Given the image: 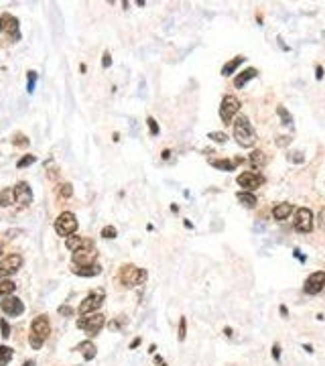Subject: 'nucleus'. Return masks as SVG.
Segmentation results:
<instances>
[{
  "label": "nucleus",
  "instance_id": "f257e3e1",
  "mask_svg": "<svg viewBox=\"0 0 325 366\" xmlns=\"http://www.w3.org/2000/svg\"><path fill=\"white\" fill-rule=\"evenodd\" d=\"M51 334V324H49V318L47 316H39L33 320L31 324V336H28V344H31L33 350H41L43 344L47 342Z\"/></svg>",
  "mask_w": 325,
  "mask_h": 366
},
{
  "label": "nucleus",
  "instance_id": "f03ea898",
  "mask_svg": "<svg viewBox=\"0 0 325 366\" xmlns=\"http://www.w3.org/2000/svg\"><path fill=\"white\" fill-rule=\"evenodd\" d=\"M234 138L240 146L244 148H250L254 142H256V134H254V128L250 124V120L246 116H240L238 120L234 122Z\"/></svg>",
  "mask_w": 325,
  "mask_h": 366
},
{
  "label": "nucleus",
  "instance_id": "7ed1b4c3",
  "mask_svg": "<svg viewBox=\"0 0 325 366\" xmlns=\"http://www.w3.org/2000/svg\"><path fill=\"white\" fill-rule=\"evenodd\" d=\"M146 281V270L138 268L134 264H124L120 268V283L124 287H138Z\"/></svg>",
  "mask_w": 325,
  "mask_h": 366
},
{
  "label": "nucleus",
  "instance_id": "20e7f679",
  "mask_svg": "<svg viewBox=\"0 0 325 366\" xmlns=\"http://www.w3.org/2000/svg\"><path fill=\"white\" fill-rule=\"evenodd\" d=\"M77 226H79V222L75 218V214H71V212H61L55 220V232L63 238H69L73 232H77Z\"/></svg>",
  "mask_w": 325,
  "mask_h": 366
},
{
  "label": "nucleus",
  "instance_id": "39448f33",
  "mask_svg": "<svg viewBox=\"0 0 325 366\" xmlns=\"http://www.w3.org/2000/svg\"><path fill=\"white\" fill-rule=\"evenodd\" d=\"M106 326V318L102 314H90V316H81V320H77V328L83 330L87 336H98L100 330Z\"/></svg>",
  "mask_w": 325,
  "mask_h": 366
},
{
  "label": "nucleus",
  "instance_id": "423d86ee",
  "mask_svg": "<svg viewBox=\"0 0 325 366\" xmlns=\"http://www.w3.org/2000/svg\"><path fill=\"white\" fill-rule=\"evenodd\" d=\"M104 297H106V293L102 291V289H98V291H92L90 295H87L81 303H79V316H90V314H98V310L102 308V303H104Z\"/></svg>",
  "mask_w": 325,
  "mask_h": 366
},
{
  "label": "nucleus",
  "instance_id": "0eeeda50",
  "mask_svg": "<svg viewBox=\"0 0 325 366\" xmlns=\"http://www.w3.org/2000/svg\"><path fill=\"white\" fill-rule=\"evenodd\" d=\"M96 256H98V252H96L94 242L87 240L81 248H77V250L73 252V266H87V264H94V262H96Z\"/></svg>",
  "mask_w": 325,
  "mask_h": 366
},
{
  "label": "nucleus",
  "instance_id": "6e6552de",
  "mask_svg": "<svg viewBox=\"0 0 325 366\" xmlns=\"http://www.w3.org/2000/svg\"><path fill=\"white\" fill-rule=\"evenodd\" d=\"M293 226L297 232L301 234H309L313 230V214L309 208H299L297 214H295V220H293Z\"/></svg>",
  "mask_w": 325,
  "mask_h": 366
},
{
  "label": "nucleus",
  "instance_id": "1a4fd4ad",
  "mask_svg": "<svg viewBox=\"0 0 325 366\" xmlns=\"http://www.w3.org/2000/svg\"><path fill=\"white\" fill-rule=\"evenodd\" d=\"M20 266H22V256L20 254L6 256L2 262H0V281H4L8 277H12V274H16Z\"/></svg>",
  "mask_w": 325,
  "mask_h": 366
},
{
  "label": "nucleus",
  "instance_id": "9d476101",
  "mask_svg": "<svg viewBox=\"0 0 325 366\" xmlns=\"http://www.w3.org/2000/svg\"><path fill=\"white\" fill-rule=\"evenodd\" d=\"M236 183L244 190V192H254V190H258L262 183H264V177L262 175H258V173H250V171H246V173H240L238 177H236Z\"/></svg>",
  "mask_w": 325,
  "mask_h": 366
},
{
  "label": "nucleus",
  "instance_id": "9b49d317",
  "mask_svg": "<svg viewBox=\"0 0 325 366\" xmlns=\"http://www.w3.org/2000/svg\"><path fill=\"white\" fill-rule=\"evenodd\" d=\"M240 110V100L236 98V96H226L224 100H222V106H220V118H222V122H232V118L236 116V112Z\"/></svg>",
  "mask_w": 325,
  "mask_h": 366
},
{
  "label": "nucleus",
  "instance_id": "f8f14e48",
  "mask_svg": "<svg viewBox=\"0 0 325 366\" xmlns=\"http://www.w3.org/2000/svg\"><path fill=\"white\" fill-rule=\"evenodd\" d=\"M0 310H2V314L8 316V318H18V316L24 314V305L18 297L8 295V297H4L2 301H0Z\"/></svg>",
  "mask_w": 325,
  "mask_h": 366
},
{
  "label": "nucleus",
  "instance_id": "ddd939ff",
  "mask_svg": "<svg viewBox=\"0 0 325 366\" xmlns=\"http://www.w3.org/2000/svg\"><path fill=\"white\" fill-rule=\"evenodd\" d=\"M323 289H325V272H323V270L313 272V274H309V277L305 279L303 291H305L307 295H317V293H321Z\"/></svg>",
  "mask_w": 325,
  "mask_h": 366
},
{
  "label": "nucleus",
  "instance_id": "4468645a",
  "mask_svg": "<svg viewBox=\"0 0 325 366\" xmlns=\"http://www.w3.org/2000/svg\"><path fill=\"white\" fill-rule=\"evenodd\" d=\"M12 194H14V204L16 206H28L33 202V190L28 188V183L26 181H18L16 186L12 188Z\"/></svg>",
  "mask_w": 325,
  "mask_h": 366
},
{
  "label": "nucleus",
  "instance_id": "2eb2a0df",
  "mask_svg": "<svg viewBox=\"0 0 325 366\" xmlns=\"http://www.w3.org/2000/svg\"><path fill=\"white\" fill-rule=\"evenodd\" d=\"M2 22H4V30L10 35V39H20V33H18V20H16L12 14H4V16H2Z\"/></svg>",
  "mask_w": 325,
  "mask_h": 366
},
{
  "label": "nucleus",
  "instance_id": "dca6fc26",
  "mask_svg": "<svg viewBox=\"0 0 325 366\" xmlns=\"http://www.w3.org/2000/svg\"><path fill=\"white\" fill-rule=\"evenodd\" d=\"M100 272H102V266L98 262L87 264V266H73V274H77V277H96Z\"/></svg>",
  "mask_w": 325,
  "mask_h": 366
},
{
  "label": "nucleus",
  "instance_id": "f3484780",
  "mask_svg": "<svg viewBox=\"0 0 325 366\" xmlns=\"http://www.w3.org/2000/svg\"><path fill=\"white\" fill-rule=\"evenodd\" d=\"M293 214V206L291 204H277L275 208H273V218L275 220H287L289 216Z\"/></svg>",
  "mask_w": 325,
  "mask_h": 366
},
{
  "label": "nucleus",
  "instance_id": "a211bd4d",
  "mask_svg": "<svg viewBox=\"0 0 325 366\" xmlns=\"http://www.w3.org/2000/svg\"><path fill=\"white\" fill-rule=\"evenodd\" d=\"M256 76H258V72H256L254 68H248V70H244V72H242L238 78L234 80V86H236V88H244V86H246L250 80H254Z\"/></svg>",
  "mask_w": 325,
  "mask_h": 366
},
{
  "label": "nucleus",
  "instance_id": "6ab92c4d",
  "mask_svg": "<svg viewBox=\"0 0 325 366\" xmlns=\"http://www.w3.org/2000/svg\"><path fill=\"white\" fill-rule=\"evenodd\" d=\"M75 350H77V352H81L85 360H94V358H96V354H98V348L94 346V342H81Z\"/></svg>",
  "mask_w": 325,
  "mask_h": 366
},
{
  "label": "nucleus",
  "instance_id": "aec40b11",
  "mask_svg": "<svg viewBox=\"0 0 325 366\" xmlns=\"http://www.w3.org/2000/svg\"><path fill=\"white\" fill-rule=\"evenodd\" d=\"M238 163H242V159H236V161H228V159H216V161H212V167H216V169H220V171H234L236 169V165Z\"/></svg>",
  "mask_w": 325,
  "mask_h": 366
},
{
  "label": "nucleus",
  "instance_id": "412c9836",
  "mask_svg": "<svg viewBox=\"0 0 325 366\" xmlns=\"http://www.w3.org/2000/svg\"><path fill=\"white\" fill-rule=\"evenodd\" d=\"M242 61H244V57H242V55H238V57H234L232 61H228V64L222 68V76H226V78H228V76H232L236 70L240 68V64H242Z\"/></svg>",
  "mask_w": 325,
  "mask_h": 366
},
{
  "label": "nucleus",
  "instance_id": "4be33fe9",
  "mask_svg": "<svg viewBox=\"0 0 325 366\" xmlns=\"http://www.w3.org/2000/svg\"><path fill=\"white\" fill-rule=\"evenodd\" d=\"M236 200H238L242 206H246V208H254L258 204L256 202V196H252L248 192H238V194H236Z\"/></svg>",
  "mask_w": 325,
  "mask_h": 366
},
{
  "label": "nucleus",
  "instance_id": "5701e85b",
  "mask_svg": "<svg viewBox=\"0 0 325 366\" xmlns=\"http://www.w3.org/2000/svg\"><path fill=\"white\" fill-rule=\"evenodd\" d=\"M87 242V238H81V236H69V238H65V246L71 250V252H75L77 248H81L83 244Z\"/></svg>",
  "mask_w": 325,
  "mask_h": 366
},
{
  "label": "nucleus",
  "instance_id": "b1692460",
  "mask_svg": "<svg viewBox=\"0 0 325 366\" xmlns=\"http://www.w3.org/2000/svg\"><path fill=\"white\" fill-rule=\"evenodd\" d=\"M14 204V194H12V188H8V190H2L0 192V206L2 208H8V206H12Z\"/></svg>",
  "mask_w": 325,
  "mask_h": 366
},
{
  "label": "nucleus",
  "instance_id": "393cba45",
  "mask_svg": "<svg viewBox=\"0 0 325 366\" xmlns=\"http://www.w3.org/2000/svg\"><path fill=\"white\" fill-rule=\"evenodd\" d=\"M14 350L8 346H0V366H8V362L12 360Z\"/></svg>",
  "mask_w": 325,
  "mask_h": 366
},
{
  "label": "nucleus",
  "instance_id": "a878e982",
  "mask_svg": "<svg viewBox=\"0 0 325 366\" xmlns=\"http://www.w3.org/2000/svg\"><path fill=\"white\" fill-rule=\"evenodd\" d=\"M57 196L61 198V200H69V198L73 196V188H71V183H61V186L57 188Z\"/></svg>",
  "mask_w": 325,
  "mask_h": 366
},
{
  "label": "nucleus",
  "instance_id": "bb28decb",
  "mask_svg": "<svg viewBox=\"0 0 325 366\" xmlns=\"http://www.w3.org/2000/svg\"><path fill=\"white\" fill-rule=\"evenodd\" d=\"M250 163H252V167H262L267 163V155H264L262 150H254L250 155Z\"/></svg>",
  "mask_w": 325,
  "mask_h": 366
},
{
  "label": "nucleus",
  "instance_id": "cd10ccee",
  "mask_svg": "<svg viewBox=\"0 0 325 366\" xmlns=\"http://www.w3.org/2000/svg\"><path fill=\"white\" fill-rule=\"evenodd\" d=\"M14 291H16V285H14L12 281H8V279L0 281V295L8 297V295H10V293H14Z\"/></svg>",
  "mask_w": 325,
  "mask_h": 366
},
{
  "label": "nucleus",
  "instance_id": "c85d7f7f",
  "mask_svg": "<svg viewBox=\"0 0 325 366\" xmlns=\"http://www.w3.org/2000/svg\"><path fill=\"white\" fill-rule=\"evenodd\" d=\"M277 114L281 116L283 124H287V126H293V116L287 112V108H285V106H277Z\"/></svg>",
  "mask_w": 325,
  "mask_h": 366
},
{
  "label": "nucleus",
  "instance_id": "c756f323",
  "mask_svg": "<svg viewBox=\"0 0 325 366\" xmlns=\"http://www.w3.org/2000/svg\"><path fill=\"white\" fill-rule=\"evenodd\" d=\"M35 86H37V74L35 72H28V84H26V92L33 94L35 92Z\"/></svg>",
  "mask_w": 325,
  "mask_h": 366
},
{
  "label": "nucleus",
  "instance_id": "7c9ffc66",
  "mask_svg": "<svg viewBox=\"0 0 325 366\" xmlns=\"http://www.w3.org/2000/svg\"><path fill=\"white\" fill-rule=\"evenodd\" d=\"M37 159H35V155H26V157H22L18 163H16V167L18 169H24V167H28V165H33Z\"/></svg>",
  "mask_w": 325,
  "mask_h": 366
},
{
  "label": "nucleus",
  "instance_id": "2f4dec72",
  "mask_svg": "<svg viewBox=\"0 0 325 366\" xmlns=\"http://www.w3.org/2000/svg\"><path fill=\"white\" fill-rule=\"evenodd\" d=\"M118 236V230L114 228V226H106L104 230H102V238H106V240H112V238H116Z\"/></svg>",
  "mask_w": 325,
  "mask_h": 366
},
{
  "label": "nucleus",
  "instance_id": "473e14b6",
  "mask_svg": "<svg viewBox=\"0 0 325 366\" xmlns=\"http://www.w3.org/2000/svg\"><path fill=\"white\" fill-rule=\"evenodd\" d=\"M146 124H149V128H151V134H153V136H159V124H157V120H155V118H146Z\"/></svg>",
  "mask_w": 325,
  "mask_h": 366
},
{
  "label": "nucleus",
  "instance_id": "72a5a7b5",
  "mask_svg": "<svg viewBox=\"0 0 325 366\" xmlns=\"http://www.w3.org/2000/svg\"><path fill=\"white\" fill-rule=\"evenodd\" d=\"M185 330H187V320H185V318H181V322H179V334H177V336H179V342H183V340H185V336H187V334H185Z\"/></svg>",
  "mask_w": 325,
  "mask_h": 366
},
{
  "label": "nucleus",
  "instance_id": "f704fd0d",
  "mask_svg": "<svg viewBox=\"0 0 325 366\" xmlns=\"http://www.w3.org/2000/svg\"><path fill=\"white\" fill-rule=\"evenodd\" d=\"M210 138H212L214 142H220V144L228 140V136H226L224 132H210Z\"/></svg>",
  "mask_w": 325,
  "mask_h": 366
},
{
  "label": "nucleus",
  "instance_id": "c9c22d12",
  "mask_svg": "<svg viewBox=\"0 0 325 366\" xmlns=\"http://www.w3.org/2000/svg\"><path fill=\"white\" fill-rule=\"evenodd\" d=\"M12 142H14L16 146H28V140H26L24 134H16V136L12 138Z\"/></svg>",
  "mask_w": 325,
  "mask_h": 366
},
{
  "label": "nucleus",
  "instance_id": "e433bc0d",
  "mask_svg": "<svg viewBox=\"0 0 325 366\" xmlns=\"http://www.w3.org/2000/svg\"><path fill=\"white\" fill-rule=\"evenodd\" d=\"M0 328H2V338H10V328H8L6 320H0Z\"/></svg>",
  "mask_w": 325,
  "mask_h": 366
},
{
  "label": "nucleus",
  "instance_id": "4c0bfd02",
  "mask_svg": "<svg viewBox=\"0 0 325 366\" xmlns=\"http://www.w3.org/2000/svg\"><path fill=\"white\" fill-rule=\"evenodd\" d=\"M317 224H319V228L325 232V208H321V212H319V216H317Z\"/></svg>",
  "mask_w": 325,
  "mask_h": 366
},
{
  "label": "nucleus",
  "instance_id": "58836bf2",
  "mask_svg": "<svg viewBox=\"0 0 325 366\" xmlns=\"http://www.w3.org/2000/svg\"><path fill=\"white\" fill-rule=\"evenodd\" d=\"M102 66H104V68H106V70H108V68H110V66H112V55H110V53H108V51H106V53H104V59H102Z\"/></svg>",
  "mask_w": 325,
  "mask_h": 366
},
{
  "label": "nucleus",
  "instance_id": "ea45409f",
  "mask_svg": "<svg viewBox=\"0 0 325 366\" xmlns=\"http://www.w3.org/2000/svg\"><path fill=\"white\" fill-rule=\"evenodd\" d=\"M289 161H291V163H293V161H295V163H303V152H295V157L289 155Z\"/></svg>",
  "mask_w": 325,
  "mask_h": 366
},
{
  "label": "nucleus",
  "instance_id": "a19ab883",
  "mask_svg": "<svg viewBox=\"0 0 325 366\" xmlns=\"http://www.w3.org/2000/svg\"><path fill=\"white\" fill-rule=\"evenodd\" d=\"M59 314H61V316H71L73 312H71L69 305H63V308H59Z\"/></svg>",
  "mask_w": 325,
  "mask_h": 366
},
{
  "label": "nucleus",
  "instance_id": "79ce46f5",
  "mask_svg": "<svg viewBox=\"0 0 325 366\" xmlns=\"http://www.w3.org/2000/svg\"><path fill=\"white\" fill-rule=\"evenodd\" d=\"M289 142H291V138H289V136H281V138L277 140V144H279V146H287Z\"/></svg>",
  "mask_w": 325,
  "mask_h": 366
},
{
  "label": "nucleus",
  "instance_id": "37998d69",
  "mask_svg": "<svg viewBox=\"0 0 325 366\" xmlns=\"http://www.w3.org/2000/svg\"><path fill=\"white\" fill-rule=\"evenodd\" d=\"M273 358H275V360L281 358V348H279V346H273Z\"/></svg>",
  "mask_w": 325,
  "mask_h": 366
},
{
  "label": "nucleus",
  "instance_id": "c03bdc74",
  "mask_svg": "<svg viewBox=\"0 0 325 366\" xmlns=\"http://www.w3.org/2000/svg\"><path fill=\"white\" fill-rule=\"evenodd\" d=\"M323 78V70L321 68H317V80H321Z\"/></svg>",
  "mask_w": 325,
  "mask_h": 366
},
{
  "label": "nucleus",
  "instance_id": "a18cd8bd",
  "mask_svg": "<svg viewBox=\"0 0 325 366\" xmlns=\"http://www.w3.org/2000/svg\"><path fill=\"white\" fill-rule=\"evenodd\" d=\"M4 30V22H2V16H0V33Z\"/></svg>",
  "mask_w": 325,
  "mask_h": 366
},
{
  "label": "nucleus",
  "instance_id": "49530a36",
  "mask_svg": "<svg viewBox=\"0 0 325 366\" xmlns=\"http://www.w3.org/2000/svg\"><path fill=\"white\" fill-rule=\"evenodd\" d=\"M24 366H35V362H33V360H26V362H24Z\"/></svg>",
  "mask_w": 325,
  "mask_h": 366
},
{
  "label": "nucleus",
  "instance_id": "de8ad7c7",
  "mask_svg": "<svg viewBox=\"0 0 325 366\" xmlns=\"http://www.w3.org/2000/svg\"><path fill=\"white\" fill-rule=\"evenodd\" d=\"M0 252H2V244H0Z\"/></svg>",
  "mask_w": 325,
  "mask_h": 366
}]
</instances>
